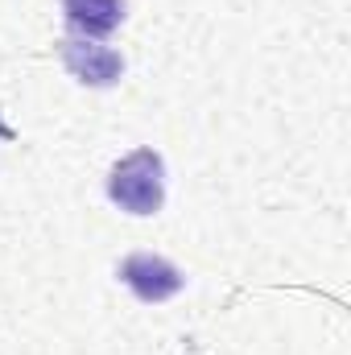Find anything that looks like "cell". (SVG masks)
Wrapping results in <instances>:
<instances>
[{"label":"cell","instance_id":"obj_3","mask_svg":"<svg viewBox=\"0 0 351 355\" xmlns=\"http://www.w3.org/2000/svg\"><path fill=\"white\" fill-rule=\"evenodd\" d=\"M120 281L141 297V302H166L182 289V272H178L170 261L153 257V252H132L120 261Z\"/></svg>","mask_w":351,"mask_h":355},{"label":"cell","instance_id":"obj_1","mask_svg":"<svg viewBox=\"0 0 351 355\" xmlns=\"http://www.w3.org/2000/svg\"><path fill=\"white\" fill-rule=\"evenodd\" d=\"M108 198L128 215H157L166 202V166L153 149H137L108 174Z\"/></svg>","mask_w":351,"mask_h":355},{"label":"cell","instance_id":"obj_4","mask_svg":"<svg viewBox=\"0 0 351 355\" xmlns=\"http://www.w3.org/2000/svg\"><path fill=\"white\" fill-rule=\"evenodd\" d=\"M67 25L83 37H108L124 21V0H62Z\"/></svg>","mask_w":351,"mask_h":355},{"label":"cell","instance_id":"obj_2","mask_svg":"<svg viewBox=\"0 0 351 355\" xmlns=\"http://www.w3.org/2000/svg\"><path fill=\"white\" fill-rule=\"evenodd\" d=\"M58 54H62V67L87 87H112L124 75V58L116 50L99 46L95 37H62Z\"/></svg>","mask_w":351,"mask_h":355}]
</instances>
